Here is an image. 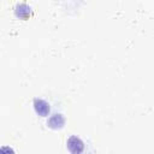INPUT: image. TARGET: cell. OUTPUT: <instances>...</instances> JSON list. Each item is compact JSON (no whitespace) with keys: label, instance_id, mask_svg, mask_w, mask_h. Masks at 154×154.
Returning a JSON list of instances; mask_svg holds the SVG:
<instances>
[{"label":"cell","instance_id":"277c9868","mask_svg":"<svg viewBox=\"0 0 154 154\" xmlns=\"http://www.w3.org/2000/svg\"><path fill=\"white\" fill-rule=\"evenodd\" d=\"M30 13H31L30 7L24 5V4H20L16 7V14H17V17H19L22 19H26L30 16Z\"/></svg>","mask_w":154,"mask_h":154},{"label":"cell","instance_id":"7a4b0ae2","mask_svg":"<svg viewBox=\"0 0 154 154\" xmlns=\"http://www.w3.org/2000/svg\"><path fill=\"white\" fill-rule=\"evenodd\" d=\"M34 107H35V111L38 116L41 117H46L48 113H49V105L45 101V100H41V99H36L34 101Z\"/></svg>","mask_w":154,"mask_h":154},{"label":"cell","instance_id":"6da1fadb","mask_svg":"<svg viewBox=\"0 0 154 154\" xmlns=\"http://www.w3.org/2000/svg\"><path fill=\"white\" fill-rule=\"evenodd\" d=\"M67 148L71 153H81L84 149V143L81 138H78L77 136H71L67 140Z\"/></svg>","mask_w":154,"mask_h":154},{"label":"cell","instance_id":"3957f363","mask_svg":"<svg viewBox=\"0 0 154 154\" xmlns=\"http://www.w3.org/2000/svg\"><path fill=\"white\" fill-rule=\"evenodd\" d=\"M65 119L61 114H53L49 119H48V126L52 129H60L64 126Z\"/></svg>","mask_w":154,"mask_h":154}]
</instances>
